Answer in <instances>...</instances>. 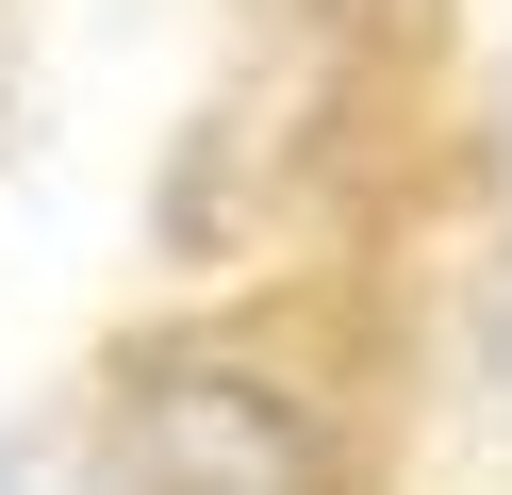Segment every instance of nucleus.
<instances>
[{
	"label": "nucleus",
	"mask_w": 512,
	"mask_h": 495,
	"mask_svg": "<svg viewBox=\"0 0 512 495\" xmlns=\"http://www.w3.org/2000/svg\"><path fill=\"white\" fill-rule=\"evenodd\" d=\"M133 495H331V429H314L298 380L199 347V363H149L133 380Z\"/></svg>",
	"instance_id": "nucleus-1"
},
{
	"label": "nucleus",
	"mask_w": 512,
	"mask_h": 495,
	"mask_svg": "<svg viewBox=\"0 0 512 495\" xmlns=\"http://www.w3.org/2000/svg\"><path fill=\"white\" fill-rule=\"evenodd\" d=\"M479 380L512 396V264H496V281H479Z\"/></svg>",
	"instance_id": "nucleus-2"
},
{
	"label": "nucleus",
	"mask_w": 512,
	"mask_h": 495,
	"mask_svg": "<svg viewBox=\"0 0 512 495\" xmlns=\"http://www.w3.org/2000/svg\"><path fill=\"white\" fill-rule=\"evenodd\" d=\"M0 495H83L67 462H34V446H0Z\"/></svg>",
	"instance_id": "nucleus-3"
},
{
	"label": "nucleus",
	"mask_w": 512,
	"mask_h": 495,
	"mask_svg": "<svg viewBox=\"0 0 512 495\" xmlns=\"http://www.w3.org/2000/svg\"><path fill=\"white\" fill-rule=\"evenodd\" d=\"M496 182H512V83H496Z\"/></svg>",
	"instance_id": "nucleus-4"
}]
</instances>
